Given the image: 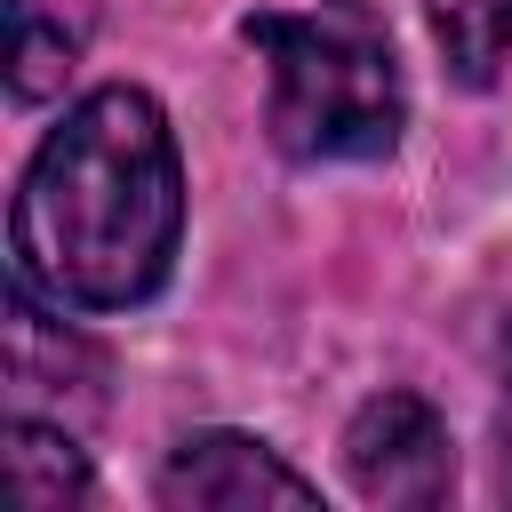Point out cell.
Listing matches in <instances>:
<instances>
[{
  "mask_svg": "<svg viewBox=\"0 0 512 512\" xmlns=\"http://www.w3.org/2000/svg\"><path fill=\"white\" fill-rule=\"evenodd\" d=\"M184 232L176 136L144 88H96L48 128L16 184L8 248L16 280L56 312H128L144 304Z\"/></svg>",
  "mask_w": 512,
  "mask_h": 512,
  "instance_id": "1",
  "label": "cell"
},
{
  "mask_svg": "<svg viewBox=\"0 0 512 512\" xmlns=\"http://www.w3.org/2000/svg\"><path fill=\"white\" fill-rule=\"evenodd\" d=\"M272 64V144L288 160H376L400 144V64L360 16H248Z\"/></svg>",
  "mask_w": 512,
  "mask_h": 512,
  "instance_id": "2",
  "label": "cell"
},
{
  "mask_svg": "<svg viewBox=\"0 0 512 512\" xmlns=\"http://www.w3.org/2000/svg\"><path fill=\"white\" fill-rule=\"evenodd\" d=\"M8 32H16V56H8L16 72H8V88H16L24 104H32V96H56V88H64V72H72V40H64L32 0H16V8H8Z\"/></svg>",
  "mask_w": 512,
  "mask_h": 512,
  "instance_id": "8",
  "label": "cell"
},
{
  "mask_svg": "<svg viewBox=\"0 0 512 512\" xmlns=\"http://www.w3.org/2000/svg\"><path fill=\"white\" fill-rule=\"evenodd\" d=\"M424 8H432V32H440L448 64L472 88H488L496 64H512V0H424Z\"/></svg>",
  "mask_w": 512,
  "mask_h": 512,
  "instance_id": "7",
  "label": "cell"
},
{
  "mask_svg": "<svg viewBox=\"0 0 512 512\" xmlns=\"http://www.w3.org/2000/svg\"><path fill=\"white\" fill-rule=\"evenodd\" d=\"M8 488H16L24 512H64V504L96 496L64 424H32V416H8Z\"/></svg>",
  "mask_w": 512,
  "mask_h": 512,
  "instance_id": "6",
  "label": "cell"
},
{
  "mask_svg": "<svg viewBox=\"0 0 512 512\" xmlns=\"http://www.w3.org/2000/svg\"><path fill=\"white\" fill-rule=\"evenodd\" d=\"M64 376H104L96 368V352L80 344V336H64L56 320H40V304H32V288L16 280L8 288V416H24L40 392H64Z\"/></svg>",
  "mask_w": 512,
  "mask_h": 512,
  "instance_id": "5",
  "label": "cell"
},
{
  "mask_svg": "<svg viewBox=\"0 0 512 512\" xmlns=\"http://www.w3.org/2000/svg\"><path fill=\"white\" fill-rule=\"evenodd\" d=\"M344 464H352V488L368 504H392V512H432L448 504L456 488V456H448V424L416 400V392H384L352 416L344 432Z\"/></svg>",
  "mask_w": 512,
  "mask_h": 512,
  "instance_id": "3",
  "label": "cell"
},
{
  "mask_svg": "<svg viewBox=\"0 0 512 512\" xmlns=\"http://www.w3.org/2000/svg\"><path fill=\"white\" fill-rule=\"evenodd\" d=\"M496 440H504V488H512V328H504V408H496Z\"/></svg>",
  "mask_w": 512,
  "mask_h": 512,
  "instance_id": "9",
  "label": "cell"
},
{
  "mask_svg": "<svg viewBox=\"0 0 512 512\" xmlns=\"http://www.w3.org/2000/svg\"><path fill=\"white\" fill-rule=\"evenodd\" d=\"M320 488L304 472H288L264 440L248 432H192L168 472H160V504L168 512H256V504H312Z\"/></svg>",
  "mask_w": 512,
  "mask_h": 512,
  "instance_id": "4",
  "label": "cell"
}]
</instances>
